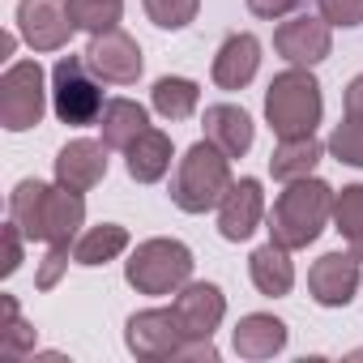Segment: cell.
I'll return each instance as SVG.
<instances>
[{
  "instance_id": "6da1fadb",
  "label": "cell",
  "mask_w": 363,
  "mask_h": 363,
  "mask_svg": "<svg viewBox=\"0 0 363 363\" xmlns=\"http://www.w3.org/2000/svg\"><path fill=\"white\" fill-rule=\"evenodd\" d=\"M329 218H333V189L325 179H316V175L291 179L269 210V240L299 252V248L316 244V235L325 231Z\"/></svg>"
},
{
  "instance_id": "7a4b0ae2",
  "label": "cell",
  "mask_w": 363,
  "mask_h": 363,
  "mask_svg": "<svg viewBox=\"0 0 363 363\" xmlns=\"http://www.w3.org/2000/svg\"><path fill=\"white\" fill-rule=\"evenodd\" d=\"M325 116V99H320V82L291 65L286 73H278L265 90V120L278 133V141L286 137H316V124Z\"/></svg>"
},
{
  "instance_id": "3957f363",
  "label": "cell",
  "mask_w": 363,
  "mask_h": 363,
  "mask_svg": "<svg viewBox=\"0 0 363 363\" xmlns=\"http://www.w3.org/2000/svg\"><path fill=\"white\" fill-rule=\"evenodd\" d=\"M231 184H235L231 179V158L214 141H197V145H189V154L175 167L171 201L184 214H206V210H214L227 197Z\"/></svg>"
},
{
  "instance_id": "277c9868",
  "label": "cell",
  "mask_w": 363,
  "mask_h": 363,
  "mask_svg": "<svg viewBox=\"0 0 363 363\" xmlns=\"http://www.w3.org/2000/svg\"><path fill=\"white\" fill-rule=\"evenodd\" d=\"M124 282L137 295H175L193 282V248L179 240H141L124 261Z\"/></svg>"
},
{
  "instance_id": "5b68a950",
  "label": "cell",
  "mask_w": 363,
  "mask_h": 363,
  "mask_svg": "<svg viewBox=\"0 0 363 363\" xmlns=\"http://www.w3.org/2000/svg\"><path fill=\"white\" fill-rule=\"evenodd\" d=\"M103 77L90 69L86 56H60L56 69H52V111L60 124H73V128H86V124H99L103 116Z\"/></svg>"
},
{
  "instance_id": "8992f818",
  "label": "cell",
  "mask_w": 363,
  "mask_h": 363,
  "mask_svg": "<svg viewBox=\"0 0 363 363\" xmlns=\"http://www.w3.org/2000/svg\"><path fill=\"white\" fill-rule=\"evenodd\" d=\"M48 77L39 69V60H18L0 77V124L9 133H26L43 120L48 111Z\"/></svg>"
},
{
  "instance_id": "52a82bcc",
  "label": "cell",
  "mask_w": 363,
  "mask_h": 363,
  "mask_svg": "<svg viewBox=\"0 0 363 363\" xmlns=\"http://www.w3.org/2000/svg\"><path fill=\"white\" fill-rule=\"evenodd\" d=\"M179 342H184V325H179L175 308H145V312H133L124 325V346L145 363L171 359Z\"/></svg>"
},
{
  "instance_id": "ba28073f",
  "label": "cell",
  "mask_w": 363,
  "mask_h": 363,
  "mask_svg": "<svg viewBox=\"0 0 363 363\" xmlns=\"http://www.w3.org/2000/svg\"><path fill=\"white\" fill-rule=\"evenodd\" d=\"M18 30L35 52H60L73 39L69 0H18Z\"/></svg>"
},
{
  "instance_id": "9c48e42d",
  "label": "cell",
  "mask_w": 363,
  "mask_h": 363,
  "mask_svg": "<svg viewBox=\"0 0 363 363\" xmlns=\"http://www.w3.org/2000/svg\"><path fill=\"white\" fill-rule=\"evenodd\" d=\"M86 60H90V69H94L103 82H111V86H133V82L141 77V69H145L137 39L124 35L120 26H116V30H103V35H90Z\"/></svg>"
},
{
  "instance_id": "30bf717a",
  "label": "cell",
  "mask_w": 363,
  "mask_h": 363,
  "mask_svg": "<svg viewBox=\"0 0 363 363\" xmlns=\"http://www.w3.org/2000/svg\"><path fill=\"white\" fill-rule=\"evenodd\" d=\"M274 48H278V56H282L286 65L312 69V65H320V60L333 52V26H329L325 18L299 13V18H291V22H282V26L274 30Z\"/></svg>"
},
{
  "instance_id": "8fae6325",
  "label": "cell",
  "mask_w": 363,
  "mask_h": 363,
  "mask_svg": "<svg viewBox=\"0 0 363 363\" xmlns=\"http://www.w3.org/2000/svg\"><path fill=\"white\" fill-rule=\"evenodd\" d=\"M359 269L363 261L346 248V252H325L312 269H308V291L320 308H346L359 291Z\"/></svg>"
},
{
  "instance_id": "7c38bea8",
  "label": "cell",
  "mask_w": 363,
  "mask_h": 363,
  "mask_svg": "<svg viewBox=\"0 0 363 363\" xmlns=\"http://www.w3.org/2000/svg\"><path fill=\"white\" fill-rule=\"evenodd\" d=\"M261 218H265V189H261V179H252V175L235 179V184L227 189V197L218 201V231H223V240L244 244L261 227Z\"/></svg>"
},
{
  "instance_id": "4fadbf2b",
  "label": "cell",
  "mask_w": 363,
  "mask_h": 363,
  "mask_svg": "<svg viewBox=\"0 0 363 363\" xmlns=\"http://www.w3.org/2000/svg\"><path fill=\"white\" fill-rule=\"evenodd\" d=\"M82 227H86V197L65 189V184L48 189V206H43V244H48V252L69 257Z\"/></svg>"
},
{
  "instance_id": "5bb4252c",
  "label": "cell",
  "mask_w": 363,
  "mask_h": 363,
  "mask_svg": "<svg viewBox=\"0 0 363 363\" xmlns=\"http://www.w3.org/2000/svg\"><path fill=\"white\" fill-rule=\"evenodd\" d=\"M175 316L184 325V337H214L227 316V295L214 282H184L175 291Z\"/></svg>"
},
{
  "instance_id": "9a60e30c",
  "label": "cell",
  "mask_w": 363,
  "mask_h": 363,
  "mask_svg": "<svg viewBox=\"0 0 363 363\" xmlns=\"http://www.w3.org/2000/svg\"><path fill=\"white\" fill-rule=\"evenodd\" d=\"M107 141H90V137H77L69 141L60 154H56V184L73 189V193H90L94 184H103L107 175Z\"/></svg>"
},
{
  "instance_id": "2e32d148",
  "label": "cell",
  "mask_w": 363,
  "mask_h": 363,
  "mask_svg": "<svg viewBox=\"0 0 363 363\" xmlns=\"http://www.w3.org/2000/svg\"><path fill=\"white\" fill-rule=\"evenodd\" d=\"M261 69V39L248 35V30H235L223 39L218 56H214V86L218 90H244Z\"/></svg>"
},
{
  "instance_id": "e0dca14e",
  "label": "cell",
  "mask_w": 363,
  "mask_h": 363,
  "mask_svg": "<svg viewBox=\"0 0 363 363\" xmlns=\"http://www.w3.org/2000/svg\"><path fill=\"white\" fill-rule=\"evenodd\" d=\"M206 141H214L227 158H244L248 150H252V137H257V128H252V116L244 111V107H235V103H214V107H206Z\"/></svg>"
},
{
  "instance_id": "ac0fdd59",
  "label": "cell",
  "mask_w": 363,
  "mask_h": 363,
  "mask_svg": "<svg viewBox=\"0 0 363 363\" xmlns=\"http://www.w3.org/2000/svg\"><path fill=\"white\" fill-rule=\"evenodd\" d=\"M231 342H235V354L240 359L261 363V359H274V354L286 350V325L274 312H248V316H240Z\"/></svg>"
},
{
  "instance_id": "d6986e66",
  "label": "cell",
  "mask_w": 363,
  "mask_h": 363,
  "mask_svg": "<svg viewBox=\"0 0 363 363\" xmlns=\"http://www.w3.org/2000/svg\"><path fill=\"white\" fill-rule=\"evenodd\" d=\"M248 274H252V286L261 291V295H269V299H282V295H291V286H295V265H291V248H282V244H261L252 257H248Z\"/></svg>"
},
{
  "instance_id": "ffe728a7",
  "label": "cell",
  "mask_w": 363,
  "mask_h": 363,
  "mask_svg": "<svg viewBox=\"0 0 363 363\" xmlns=\"http://www.w3.org/2000/svg\"><path fill=\"white\" fill-rule=\"evenodd\" d=\"M128 175L137 179V184H158V179L171 171V137L162 128H145L128 150Z\"/></svg>"
},
{
  "instance_id": "44dd1931",
  "label": "cell",
  "mask_w": 363,
  "mask_h": 363,
  "mask_svg": "<svg viewBox=\"0 0 363 363\" xmlns=\"http://www.w3.org/2000/svg\"><path fill=\"white\" fill-rule=\"evenodd\" d=\"M99 128H103V141L111 150H128L145 128H150V111L133 99H111L99 116Z\"/></svg>"
},
{
  "instance_id": "7402d4cb",
  "label": "cell",
  "mask_w": 363,
  "mask_h": 363,
  "mask_svg": "<svg viewBox=\"0 0 363 363\" xmlns=\"http://www.w3.org/2000/svg\"><path fill=\"white\" fill-rule=\"evenodd\" d=\"M320 154H325V145H320L316 137H286V141H278L274 154H269V175L282 179V184H291V179H303V175L316 171Z\"/></svg>"
},
{
  "instance_id": "603a6c76",
  "label": "cell",
  "mask_w": 363,
  "mask_h": 363,
  "mask_svg": "<svg viewBox=\"0 0 363 363\" xmlns=\"http://www.w3.org/2000/svg\"><path fill=\"white\" fill-rule=\"evenodd\" d=\"M124 248H128V227H120V223H99V227H90V231L77 235V244H73V261L86 265V269H94V265L116 261Z\"/></svg>"
},
{
  "instance_id": "cb8c5ba5",
  "label": "cell",
  "mask_w": 363,
  "mask_h": 363,
  "mask_svg": "<svg viewBox=\"0 0 363 363\" xmlns=\"http://www.w3.org/2000/svg\"><path fill=\"white\" fill-rule=\"evenodd\" d=\"M48 189L43 179H22L9 197V218L22 227V235L30 244H43V206H48Z\"/></svg>"
},
{
  "instance_id": "d4e9b609",
  "label": "cell",
  "mask_w": 363,
  "mask_h": 363,
  "mask_svg": "<svg viewBox=\"0 0 363 363\" xmlns=\"http://www.w3.org/2000/svg\"><path fill=\"white\" fill-rule=\"evenodd\" d=\"M201 103V86L193 77H158L150 90V107L162 120H189Z\"/></svg>"
},
{
  "instance_id": "484cf974",
  "label": "cell",
  "mask_w": 363,
  "mask_h": 363,
  "mask_svg": "<svg viewBox=\"0 0 363 363\" xmlns=\"http://www.w3.org/2000/svg\"><path fill=\"white\" fill-rule=\"evenodd\" d=\"M333 223L346 235L350 252L363 261V184H346L342 193H333Z\"/></svg>"
},
{
  "instance_id": "4316f807",
  "label": "cell",
  "mask_w": 363,
  "mask_h": 363,
  "mask_svg": "<svg viewBox=\"0 0 363 363\" xmlns=\"http://www.w3.org/2000/svg\"><path fill=\"white\" fill-rule=\"evenodd\" d=\"M69 18H73L77 30L103 35V30H116L120 26L124 0H69Z\"/></svg>"
},
{
  "instance_id": "83f0119b",
  "label": "cell",
  "mask_w": 363,
  "mask_h": 363,
  "mask_svg": "<svg viewBox=\"0 0 363 363\" xmlns=\"http://www.w3.org/2000/svg\"><path fill=\"white\" fill-rule=\"evenodd\" d=\"M0 308H5V325H0V350L9 359H26L35 354V329L22 320V308L13 295H0Z\"/></svg>"
},
{
  "instance_id": "f1b7e54d",
  "label": "cell",
  "mask_w": 363,
  "mask_h": 363,
  "mask_svg": "<svg viewBox=\"0 0 363 363\" xmlns=\"http://www.w3.org/2000/svg\"><path fill=\"white\" fill-rule=\"evenodd\" d=\"M329 154L346 167H363V120L346 116L333 133H329Z\"/></svg>"
},
{
  "instance_id": "f546056e",
  "label": "cell",
  "mask_w": 363,
  "mask_h": 363,
  "mask_svg": "<svg viewBox=\"0 0 363 363\" xmlns=\"http://www.w3.org/2000/svg\"><path fill=\"white\" fill-rule=\"evenodd\" d=\"M141 5H145V13H150L154 26H162V30H184L197 18L201 0H141Z\"/></svg>"
},
{
  "instance_id": "4dcf8cb0",
  "label": "cell",
  "mask_w": 363,
  "mask_h": 363,
  "mask_svg": "<svg viewBox=\"0 0 363 363\" xmlns=\"http://www.w3.org/2000/svg\"><path fill=\"white\" fill-rule=\"evenodd\" d=\"M320 18L342 30L363 26V0H320Z\"/></svg>"
},
{
  "instance_id": "1f68e13d",
  "label": "cell",
  "mask_w": 363,
  "mask_h": 363,
  "mask_svg": "<svg viewBox=\"0 0 363 363\" xmlns=\"http://www.w3.org/2000/svg\"><path fill=\"white\" fill-rule=\"evenodd\" d=\"M0 240H5V261H0V278H13L18 269H22V227L9 218L5 227H0Z\"/></svg>"
},
{
  "instance_id": "d6a6232c",
  "label": "cell",
  "mask_w": 363,
  "mask_h": 363,
  "mask_svg": "<svg viewBox=\"0 0 363 363\" xmlns=\"http://www.w3.org/2000/svg\"><path fill=\"white\" fill-rule=\"evenodd\" d=\"M171 363H218V346L214 337H184L179 350L171 354Z\"/></svg>"
},
{
  "instance_id": "836d02e7",
  "label": "cell",
  "mask_w": 363,
  "mask_h": 363,
  "mask_svg": "<svg viewBox=\"0 0 363 363\" xmlns=\"http://www.w3.org/2000/svg\"><path fill=\"white\" fill-rule=\"evenodd\" d=\"M299 5H303V0H248V9H252L257 18H269V22H278V18L295 13Z\"/></svg>"
},
{
  "instance_id": "e575fe53",
  "label": "cell",
  "mask_w": 363,
  "mask_h": 363,
  "mask_svg": "<svg viewBox=\"0 0 363 363\" xmlns=\"http://www.w3.org/2000/svg\"><path fill=\"white\" fill-rule=\"evenodd\" d=\"M346 116H359L363 120V73L350 77V86H346Z\"/></svg>"
},
{
  "instance_id": "d590c367",
  "label": "cell",
  "mask_w": 363,
  "mask_h": 363,
  "mask_svg": "<svg viewBox=\"0 0 363 363\" xmlns=\"http://www.w3.org/2000/svg\"><path fill=\"white\" fill-rule=\"evenodd\" d=\"M13 48H18V35H13V30H5V35H0V52H5V60L13 56Z\"/></svg>"
}]
</instances>
